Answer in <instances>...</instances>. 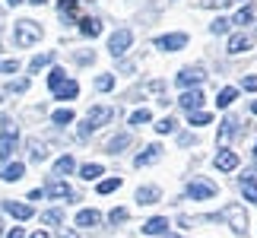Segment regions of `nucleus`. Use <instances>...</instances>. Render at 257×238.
<instances>
[{"instance_id":"f257e3e1","label":"nucleus","mask_w":257,"mask_h":238,"mask_svg":"<svg viewBox=\"0 0 257 238\" xmlns=\"http://www.w3.org/2000/svg\"><path fill=\"white\" fill-rule=\"evenodd\" d=\"M16 143H19V127H16L13 117H4L0 121V159H4V165L16 153Z\"/></svg>"},{"instance_id":"f03ea898","label":"nucleus","mask_w":257,"mask_h":238,"mask_svg":"<svg viewBox=\"0 0 257 238\" xmlns=\"http://www.w3.org/2000/svg\"><path fill=\"white\" fill-rule=\"evenodd\" d=\"M111 117H114V108H108V105H95V108H89L86 121L80 124V137H89L92 131H98L102 124H108Z\"/></svg>"},{"instance_id":"7ed1b4c3","label":"nucleus","mask_w":257,"mask_h":238,"mask_svg":"<svg viewBox=\"0 0 257 238\" xmlns=\"http://www.w3.org/2000/svg\"><path fill=\"white\" fill-rule=\"evenodd\" d=\"M219 216H222V222H229L232 232H238V235L248 232V213H244L241 203H225Z\"/></svg>"},{"instance_id":"20e7f679","label":"nucleus","mask_w":257,"mask_h":238,"mask_svg":"<svg viewBox=\"0 0 257 238\" xmlns=\"http://www.w3.org/2000/svg\"><path fill=\"white\" fill-rule=\"evenodd\" d=\"M35 42H42V26H38L35 19H19L16 23V45L32 48Z\"/></svg>"},{"instance_id":"39448f33","label":"nucleus","mask_w":257,"mask_h":238,"mask_svg":"<svg viewBox=\"0 0 257 238\" xmlns=\"http://www.w3.org/2000/svg\"><path fill=\"white\" fill-rule=\"evenodd\" d=\"M216 191H219V187L213 181H206V178H194V181L187 184V197H191V200H210V197H216Z\"/></svg>"},{"instance_id":"423d86ee","label":"nucleus","mask_w":257,"mask_h":238,"mask_svg":"<svg viewBox=\"0 0 257 238\" xmlns=\"http://www.w3.org/2000/svg\"><path fill=\"white\" fill-rule=\"evenodd\" d=\"M131 42H134L131 29H117V32L111 35V42H108V51H111L114 57H121V54H127V48H131Z\"/></svg>"},{"instance_id":"0eeeda50","label":"nucleus","mask_w":257,"mask_h":238,"mask_svg":"<svg viewBox=\"0 0 257 238\" xmlns=\"http://www.w3.org/2000/svg\"><path fill=\"white\" fill-rule=\"evenodd\" d=\"M45 197H54V200H70L73 197V187L67 184V181H61V178H54V181H48V187L42 191Z\"/></svg>"},{"instance_id":"6e6552de","label":"nucleus","mask_w":257,"mask_h":238,"mask_svg":"<svg viewBox=\"0 0 257 238\" xmlns=\"http://www.w3.org/2000/svg\"><path fill=\"white\" fill-rule=\"evenodd\" d=\"M178 105H181L187 114H191V111H200V105H203V92H200V89H187V92L178 98Z\"/></svg>"},{"instance_id":"1a4fd4ad","label":"nucleus","mask_w":257,"mask_h":238,"mask_svg":"<svg viewBox=\"0 0 257 238\" xmlns=\"http://www.w3.org/2000/svg\"><path fill=\"white\" fill-rule=\"evenodd\" d=\"M156 45H159L162 51H181V48L187 45V35H184V32H175V35H162V38H156Z\"/></svg>"},{"instance_id":"9d476101","label":"nucleus","mask_w":257,"mask_h":238,"mask_svg":"<svg viewBox=\"0 0 257 238\" xmlns=\"http://www.w3.org/2000/svg\"><path fill=\"white\" fill-rule=\"evenodd\" d=\"M213 165L219 168V172H235V168H238V156H235L232 150H219L216 159H213Z\"/></svg>"},{"instance_id":"9b49d317","label":"nucleus","mask_w":257,"mask_h":238,"mask_svg":"<svg viewBox=\"0 0 257 238\" xmlns=\"http://www.w3.org/2000/svg\"><path fill=\"white\" fill-rule=\"evenodd\" d=\"M203 79H206V73L200 70V67H184V70L178 73V83H181V86H194V89L200 86Z\"/></svg>"},{"instance_id":"f8f14e48","label":"nucleus","mask_w":257,"mask_h":238,"mask_svg":"<svg viewBox=\"0 0 257 238\" xmlns=\"http://www.w3.org/2000/svg\"><path fill=\"white\" fill-rule=\"evenodd\" d=\"M159 159H162V146H159V143H153V146H146V153H140V156L134 159V165H137V168H143V165L159 162Z\"/></svg>"},{"instance_id":"ddd939ff","label":"nucleus","mask_w":257,"mask_h":238,"mask_svg":"<svg viewBox=\"0 0 257 238\" xmlns=\"http://www.w3.org/2000/svg\"><path fill=\"white\" fill-rule=\"evenodd\" d=\"M251 45H254V38H251L248 32H238V35H232V38H229V54L251 51Z\"/></svg>"},{"instance_id":"4468645a","label":"nucleus","mask_w":257,"mask_h":238,"mask_svg":"<svg viewBox=\"0 0 257 238\" xmlns=\"http://www.w3.org/2000/svg\"><path fill=\"white\" fill-rule=\"evenodd\" d=\"M159 197H162V191L159 187H140V191H137V203L140 206H150V203H159Z\"/></svg>"},{"instance_id":"2eb2a0df","label":"nucleus","mask_w":257,"mask_h":238,"mask_svg":"<svg viewBox=\"0 0 257 238\" xmlns=\"http://www.w3.org/2000/svg\"><path fill=\"white\" fill-rule=\"evenodd\" d=\"M4 210L10 216H16V219H32V206L29 203H16V200H7L4 203Z\"/></svg>"},{"instance_id":"dca6fc26","label":"nucleus","mask_w":257,"mask_h":238,"mask_svg":"<svg viewBox=\"0 0 257 238\" xmlns=\"http://www.w3.org/2000/svg\"><path fill=\"white\" fill-rule=\"evenodd\" d=\"M26 175V165L23 162H10V165H0V178L4 181H19Z\"/></svg>"},{"instance_id":"f3484780","label":"nucleus","mask_w":257,"mask_h":238,"mask_svg":"<svg viewBox=\"0 0 257 238\" xmlns=\"http://www.w3.org/2000/svg\"><path fill=\"white\" fill-rule=\"evenodd\" d=\"M143 232H146V235H162V232H169V219H165V216H153V219L143 222Z\"/></svg>"},{"instance_id":"a211bd4d","label":"nucleus","mask_w":257,"mask_h":238,"mask_svg":"<svg viewBox=\"0 0 257 238\" xmlns=\"http://www.w3.org/2000/svg\"><path fill=\"white\" fill-rule=\"evenodd\" d=\"M98 222H102V213L98 210H80L76 213V225H83V229H92Z\"/></svg>"},{"instance_id":"6ab92c4d","label":"nucleus","mask_w":257,"mask_h":238,"mask_svg":"<svg viewBox=\"0 0 257 238\" xmlns=\"http://www.w3.org/2000/svg\"><path fill=\"white\" fill-rule=\"evenodd\" d=\"M80 32L89 35V38H95V35H102V23H98L95 16H86V19H80Z\"/></svg>"},{"instance_id":"aec40b11","label":"nucleus","mask_w":257,"mask_h":238,"mask_svg":"<svg viewBox=\"0 0 257 238\" xmlns=\"http://www.w3.org/2000/svg\"><path fill=\"white\" fill-rule=\"evenodd\" d=\"M73 156H61V159H57V162H54V178H64V175H70L73 172Z\"/></svg>"},{"instance_id":"412c9836","label":"nucleus","mask_w":257,"mask_h":238,"mask_svg":"<svg viewBox=\"0 0 257 238\" xmlns=\"http://www.w3.org/2000/svg\"><path fill=\"white\" fill-rule=\"evenodd\" d=\"M29 156H32V162H42V159H48V143L32 140V143H29Z\"/></svg>"},{"instance_id":"4be33fe9","label":"nucleus","mask_w":257,"mask_h":238,"mask_svg":"<svg viewBox=\"0 0 257 238\" xmlns=\"http://www.w3.org/2000/svg\"><path fill=\"white\" fill-rule=\"evenodd\" d=\"M235 95H238V89H235V86H225L222 92L216 95V105H219V108H229V105L235 102Z\"/></svg>"},{"instance_id":"5701e85b","label":"nucleus","mask_w":257,"mask_h":238,"mask_svg":"<svg viewBox=\"0 0 257 238\" xmlns=\"http://www.w3.org/2000/svg\"><path fill=\"white\" fill-rule=\"evenodd\" d=\"M127 143H131V137H127V134H117V137H111V140H108L105 153H121V150H124Z\"/></svg>"},{"instance_id":"b1692460","label":"nucleus","mask_w":257,"mask_h":238,"mask_svg":"<svg viewBox=\"0 0 257 238\" xmlns=\"http://www.w3.org/2000/svg\"><path fill=\"white\" fill-rule=\"evenodd\" d=\"M76 92H80V86H76L73 79H67V83H64L61 89H57L54 95H57V98H64V102H67V98H76Z\"/></svg>"},{"instance_id":"393cba45","label":"nucleus","mask_w":257,"mask_h":238,"mask_svg":"<svg viewBox=\"0 0 257 238\" xmlns=\"http://www.w3.org/2000/svg\"><path fill=\"white\" fill-rule=\"evenodd\" d=\"M64 83H67V73L61 70V67H54L51 76H48V86H51V92H57V89H61Z\"/></svg>"},{"instance_id":"a878e982","label":"nucleus","mask_w":257,"mask_h":238,"mask_svg":"<svg viewBox=\"0 0 257 238\" xmlns=\"http://www.w3.org/2000/svg\"><path fill=\"white\" fill-rule=\"evenodd\" d=\"M241 194L248 197L251 203H257V178H244V181H241Z\"/></svg>"},{"instance_id":"bb28decb","label":"nucleus","mask_w":257,"mask_h":238,"mask_svg":"<svg viewBox=\"0 0 257 238\" xmlns=\"http://www.w3.org/2000/svg\"><path fill=\"white\" fill-rule=\"evenodd\" d=\"M150 121H153V111H150V108H140V111L131 114V124L134 127H143V124H150Z\"/></svg>"},{"instance_id":"cd10ccee","label":"nucleus","mask_w":257,"mask_h":238,"mask_svg":"<svg viewBox=\"0 0 257 238\" xmlns=\"http://www.w3.org/2000/svg\"><path fill=\"white\" fill-rule=\"evenodd\" d=\"M51 61H54V54H51V51H48V54H38V57H32V64H29V70H32V73H38L42 67H48Z\"/></svg>"},{"instance_id":"c85d7f7f","label":"nucleus","mask_w":257,"mask_h":238,"mask_svg":"<svg viewBox=\"0 0 257 238\" xmlns=\"http://www.w3.org/2000/svg\"><path fill=\"white\" fill-rule=\"evenodd\" d=\"M235 131H238V121H235V117H225V121H222V131H219V140L225 143Z\"/></svg>"},{"instance_id":"c756f323","label":"nucleus","mask_w":257,"mask_h":238,"mask_svg":"<svg viewBox=\"0 0 257 238\" xmlns=\"http://www.w3.org/2000/svg\"><path fill=\"white\" fill-rule=\"evenodd\" d=\"M98 175H105V168L98 165V162H89V165H83V178H86V181H95Z\"/></svg>"},{"instance_id":"7c9ffc66","label":"nucleus","mask_w":257,"mask_h":238,"mask_svg":"<svg viewBox=\"0 0 257 238\" xmlns=\"http://www.w3.org/2000/svg\"><path fill=\"white\" fill-rule=\"evenodd\" d=\"M73 117H76L73 108H61V111H54V124H61V127L64 124H73Z\"/></svg>"},{"instance_id":"2f4dec72","label":"nucleus","mask_w":257,"mask_h":238,"mask_svg":"<svg viewBox=\"0 0 257 238\" xmlns=\"http://www.w3.org/2000/svg\"><path fill=\"white\" fill-rule=\"evenodd\" d=\"M121 187V178H105V181H98V194H111Z\"/></svg>"},{"instance_id":"473e14b6","label":"nucleus","mask_w":257,"mask_h":238,"mask_svg":"<svg viewBox=\"0 0 257 238\" xmlns=\"http://www.w3.org/2000/svg\"><path fill=\"white\" fill-rule=\"evenodd\" d=\"M175 127H178V121H175V117H172V114H165V117H162V121H159V124H156V131H159V134H172V131H175Z\"/></svg>"},{"instance_id":"72a5a7b5","label":"nucleus","mask_w":257,"mask_h":238,"mask_svg":"<svg viewBox=\"0 0 257 238\" xmlns=\"http://www.w3.org/2000/svg\"><path fill=\"white\" fill-rule=\"evenodd\" d=\"M251 19H254V13H251V10H248V7H244V10H238V13H235V19H232V23L244 29V26H248V23H251Z\"/></svg>"},{"instance_id":"f704fd0d","label":"nucleus","mask_w":257,"mask_h":238,"mask_svg":"<svg viewBox=\"0 0 257 238\" xmlns=\"http://www.w3.org/2000/svg\"><path fill=\"white\" fill-rule=\"evenodd\" d=\"M61 219H64V213H61V210H48V213L42 216V222H45V225H57Z\"/></svg>"},{"instance_id":"c9c22d12","label":"nucleus","mask_w":257,"mask_h":238,"mask_svg":"<svg viewBox=\"0 0 257 238\" xmlns=\"http://www.w3.org/2000/svg\"><path fill=\"white\" fill-rule=\"evenodd\" d=\"M229 23H232V19H216V23L210 26V32L213 35H225V32H229Z\"/></svg>"},{"instance_id":"e433bc0d","label":"nucleus","mask_w":257,"mask_h":238,"mask_svg":"<svg viewBox=\"0 0 257 238\" xmlns=\"http://www.w3.org/2000/svg\"><path fill=\"white\" fill-rule=\"evenodd\" d=\"M95 86H98V89H102V92H108V89H111V86H114V76H111V73H102V76H98V79H95Z\"/></svg>"},{"instance_id":"4c0bfd02","label":"nucleus","mask_w":257,"mask_h":238,"mask_svg":"<svg viewBox=\"0 0 257 238\" xmlns=\"http://www.w3.org/2000/svg\"><path fill=\"white\" fill-rule=\"evenodd\" d=\"M19 70V61L13 57V61H0V76H7V73H16Z\"/></svg>"},{"instance_id":"58836bf2","label":"nucleus","mask_w":257,"mask_h":238,"mask_svg":"<svg viewBox=\"0 0 257 238\" xmlns=\"http://www.w3.org/2000/svg\"><path fill=\"white\" fill-rule=\"evenodd\" d=\"M191 124H194V127L210 124V114H206V111H191Z\"/></svg>"},{"instance_id":"ea45409f","label":"nucleus","mask_w":257,"mask_h":238,"mask_svg":"<svg viewBox=\"0 0 257 238\" xmlns=\"http://www.w3.org/2000/svg\"><path fill=\"white\" fill-rule=\"evenodd\" d=\"M232 0H200V7L203 10H222V7H229Z\"/></svg>"},{"instance_id":"a19ab883","label":"nucleus","mask_w":257,"mask_h":238,"mask_svg":"<svg viewBox=\"0 0 257 238\" xmlns=\"http://www.w3.org/2000/svg\"><path fill=\"white\" fill-rule=\"evenodd\" d=\"M108 219H111L114 225H117V222H124V219H127V210H124V206H114V210L108 213Z\"/></svg>"},{"instance_id":"79ce46f5","label":"nucleus","mask_w":257,"mask_h":238,"mask_svg":"<svg viewBox=\"0 0 257 238\" xmlns=\"http://www.w3.org/2000/svg\"><path fill=\"white\" fill-rule=\"evenodd\" d=\"M7 89H10V92H26V89H29V79H13Z\"/></svg>"},{"instance_id":"37998d69","label":"nucleus","mask_w":257,"mask_h":238,"mask_svg":"<svg viewBox=\"0 0 257 238\" xmlns=\"http://www.w3.org/2000/svg\"><path fill=\"white\" fill-rule=\"evenodd\" d=\"M76 4H80V0H61V13H73Z\"/></svg>"},{"instance_id":"c03bdc74","label":"nucleus","mask_w":257,"mask_h":238,"mask_svg":"<svg viewBox=\"0 0 257 238\" xmlns=\"http://www.w3.org/2000/svg\"><path fill=\"white\" fill-rule=\"evenodd\" d=\"M248 92H257V76H244V83H241Z\"/></svg>"},{"instance_id":"a18cd8bd","label":"nucleus","mask_w":257,"mask_h":238,"mask_svg":"<svg viewBox=\"0 0 257 238\" xmlns=\"http://www.w3.org/2000/svg\"><path fill=\"white\" fill-rule=\"evenodd\" d=\"M7 238H26V232H23V229L16 225V229H10V235H7Z\"/></svg>"},{"instance_id":"49530a36","label":"nucleus","mask_w":257,"mask_h":238,"mask_svg":"<svg viewBox=\"0 0 257 238\" xmlns=\"http://www.w3.org/2000/svg\"><path fill=\"white\" fill-rule=\"evenodd\" d=\"M57 238H80V232H73V229H64V232L57 235Z\"/></svg>"},{"instance_id":"de8ad7c7","label":"nucleus","mask_w":257,"mask_h":238,"mask_svg":"<svg viewBox=\"0 0 257 238\" xmlns=\"http://www.w3.org/2000/svg\"><path fill=\"white\" fill-rule=\"evenodd\" d=\"M7 4H10V7H19V4H23V0H7Z\"/></svg>"},{"instance_id":"09e8293b","label":"nucleus","mask_w":257,"mask_h":238,"mask_svg":"<svg viewBox=\"0 0 257 238\" xmlns=\"http://www.w3.org/2000/svg\"><path fill=\"white\" fill-rule=\"evenodd\" d=\"M32 238H48V232H35V235H32Z\"/></svg>"},{"instance_id":"8fccbe9b","label":"nucleus","mask_w":257,"mask_h":238,"mask_svg":"<svg viewBox=\"0 0 257 238\" xmlns=\"http://www.w3.org/2000/svg\"><path fill=\"white\" fill-rule=\"evenodd\" d=\"M251 111H254V114H257V102H251Z\"/></svg>"},{"instance_id":"3c124183","label":"nucleus","mask_w":257,"mask_h":238,"mask_svg":"<svg viewBox=\"0 0 257 238\" xmlns=\"http://www.w3.org/2000/svg\"><path fill=\"white\" fill-rule=\"evenodd\" d=\"M32 4H35V7H42V4H45V0H32Z\"/></svg>"},{"instance_id":"603ef678","label":"nucleus","mask_w":257,"mask_h":238,"mask_svg":"<svg viewBox=\"0 0 257 238\" xmlns=\"http://www.w3.org/2000/svg\"><path fill=\"white\" fill-rule=\"evenodd\" d=\"M254 159H257V146H254Z\"/></svg>"},{"instance_id":"864d4df0","label":"nucleus","mask_w":257,"mask_h":238,"mask_svg":"<svg viewBox=\"0 0 257 238\" xmlns=\"http://www.w3.org/2000/svg\"><path fill=\"white\" fill-rule=\"evenodd\" d=\"M172 238H178V235H172Z\"/></svg>"},{"instance_id":"5fc2aeb1","label":"nucleus","mask_w":257,"mask_h":238,"mask_svg":"<svg viewBox=\"0 0 257 238\" xmlns=\"http://www.w3.org/2000/svg\"><path fill=\"white\" fill-rule=\"evenodd\" d=\"M0 232H4V229H0Z\"/></svg>"}]
</instances>
